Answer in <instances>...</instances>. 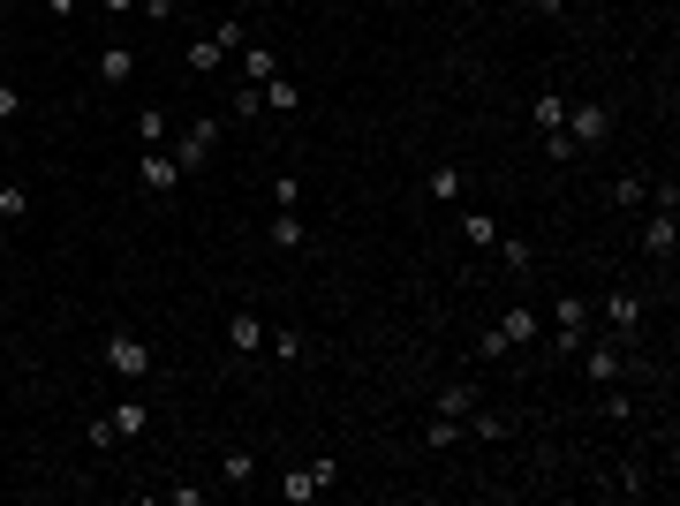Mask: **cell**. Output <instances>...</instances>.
Instances as JSON below:
<instances>
[{
    "mask_svg": "<svg viewBox=\"0 0 680 506\" xmlns=\"http://www.w3.org/2000/svg\"><path fill=\"white\" fill-rule=\"evenodd\" d=\"M212 152H220V121H189L182 136H167V159L182 167V182H189V174H204V167H212Z\"/></svg>",
    "mask_w": 680,
    "mask_h": 506,
    "instance_id": "obj_1",
    "label": "cell"
},
{
    "mask_svg": "<svg viewBox=\"0 0 680 506\" xmlns=\"http://www.w3.org/2000/svg\"><path fill=\"white\" fill-rule=\"evenodd\" d=\"M582 378L590 386H620L628 378V348L620 340H582Z\"/></svg>",
    "mask_w": 680,
    "mask_h": 506,
    "instance_id": "obj_2",
    "label": "cell"
},
{
    "mask_svg": "<svg viewBox=\"0 0 680 506\" xmlns=\"http://www.w3.org/2000/svg\"><path fill=\"white\" fill-rule=\"evenodd\" d=\"M552 318H560V355H582V340H590L597 303H590V295H560V303H552Z\"/></svg>",
    "mask_w": 680,
    "mask_h": 506,
    "instance_id": "obj_3",
    "label": "cell"
},
{
    "mask_svg": "<svg viewBox=\"0 0 680 506\" xmlns=\"http://www.w3.org/2000/svg\"><path fill=\"white\" fill-rule=\"evenodd\" d=\"M106 371L114 378H152V348L136 333H106Z\"/></svg>",
    "mask_w": 680,
    "mask_h": 506,
    "instance_id": "obj_4",
    "label": "cell"
},
{
    "mask_svg": "<svg viewBox=\"0 0 680 506\" xmlns=\"http://www.w3.org/2000/svg\"><path fill=\"white\" fill-rule=\"evenodd\" d=\"M136 182L152 189V197H174V189H182V167L167 159V144H152V152L136 159Z\"/></svg>",
    "mask_w": 680,
    "mask_h": 506,
    "instance_id": "obj_5",
    "label": "cell"
},
{
    "mask_svg": "<svg viewBox=\"0 0 680 506\" xmlns=\"http://www.w3.org/2000/svg\"><path fill=\"white\" fill-rule=\"evenodd\" d=\"M605 325H612V340H635V333H643V295L612 287V295H605Z\"/></svg>",
    "mask_w": 680,
    "mask_h": 506,
    "instance_id": "obj_6",
    "label": "cell"
},
{
    "mask_svg": "<svg viewBox=\"0 0 680 506\" xmlns=\"http://www.w3.org/2000/svg\"><path fill=\"white\" fill-rule=\"evenodd\" d=\"M91 76H99L106 91H121V84L136 76V53L121 46V38H114V46H99V53H91Z\"/></svg>",
    "mask_w": 680,
    "mask_h": 506,
    "instance_id": "obj_7",
    "label": "cell"
},
{
    "mask_svg": "<svg viewBox=\"0 0 680 506\" xmlns=\"http://www.w3.org/2000/svg\"><path fill=\"white\" fill-rule=\"evenodd\" d=\"M567 136H575V144H605V129H612V114L597 99H582V106H567V121H560Z\"/></svg>",
    "mask_w": 680,
    "mask_h": 506,
    "instance_id": "obj_8",
    "label": "cell"
},
{
    "mask_svg": "<svg viewBox=\"0 0 680 506\" xmlns=\"http://www.w3.org/2000/svg\"><path fill=\"white\" fill-rule=\"evenodd\" d=\"M673 250H680L673 212H650V227H643V257H650V265H673Z\"/></svg>",
    "mask_w": 680,
    "mask_h": 506,
    "instance_id": "obj_9",
    "label": "cell"
},
{
    "mask_svg": "<svg viewBox=\"0 0 680 506\" xmlns=\"http://www.w3.org/2000/svg\"><path fill=\"white\" fill-rule=\"evenodd\" d=\"M476 408H484V393H476L469 378H454V386H439V401H431V416H454V423H469Z\"/></svg>",
    "mask_w": 680,
    "mask_h": 506,
    "instance_id": "obj_10",
    "label": "cell"
},
{
    "mask_svg": "<svg viewBox=\"0 0 680 506\" xmlns=\"http://www.w3.org/2000/svg\"><path fill=\"white\" fill-rule=\"evenodd\" d=\"M227 348H235L242 363H250V355H265V325H257L250 310H235V318H227Z\"/></svg>",
    "mask_w": 680,
    "mask_h": 506,
    "instance_id": "obj_11",
    "label": "cell"
},
{
    "mask_svg": "<svg viewBox=\"0 0 680 506\" xmlns=\"http://www.w3.org/2000/svg\"><path fill=\"white\" fill-rule=\"evenodd\" d=\"M272 76H280V53L250 38V46H242V84H272Z\"/></svg>",
    "mask_w": 680,
    "mask_h": 506,
    "instance_id": "obj_12",
    "label": "cell"
},
{
    "mask_svg": "<svg viewBox=\"0 0 680 506\" xmlns=\"http://www.w3.org/2000/svg\"><path fill=\"white\" fill-rule=\"evenodd\" d=\"M167 136H174V114H167V106H144V114H136V144H144V152L167 144Z\"/></svg>",
    "mask_w": 680,
    "mask_h": 506,
    "instance_id": "obj_13",
    "label": "cell"
},
{
    "mask_svg": "<svg viewBox=\"0 0 680 506\" xmlns=\"http://www.w3.org/2000/svg\"><path fill=\"white\" fill-rule=\"evenodd\" d=\"M265 242H272V250H303V212H272Z\"/></svg>",
    "mask_w": 680,
    "mask_h": 506,
    "instance_id": "obj_14",
    "label": "cell"
},
{
    "mask_svg": "<svg viewBox=\"0 0 680 506\" xmlns=\"http://www.w3.org/2000/svg\"><path fill=\"white\" fill-rule=\"evenodd\" d=\"M144 431H152V408H144V401H121L114 408V439H144Z\"/></svg>",
    "mask_w": 680,
    "mask_h": 506,
    "instance_id": "obj_15",
    "label": "cell"
},
{
    "mask_svg": "<svg viewBox=\"0 0 680 506\" xmlns=\"http://www.w3.org/2000/svg\"><path fill=\"white\" fill-rule=\"evenodd\" d=\"M461 439H469V423H454V416H431L424 423V446H431V454H446V446H461Z\"/></svg>",
    "mask_w": 680,
    "mask_h": 506,
    "instance_id": "obj_16",
    "label": "cell"
},
{
    "mask_svg": "<svg viewBox=\"0 0 680 506\" xmlns=\"http://www.w3.org/2000/svg\"><path fill=\"white\" fill-rule=\"evenodd\" d=\"M424 189H431L439 204H454L461 189H469V174H461V167H431V174H424Z\"/></svg>",
    "mask_w": 680,
    "mask_h": 506,
    "instance_id": "obj_17",
    "label": "cell"
},
{
    "mask_svg": "<svg viewBox=\"0 0 680 506\" xmlns=\"http://www.w3.org/2000/svg\"><path fill=\"white\" fill-rule=\"evenodd\" d=\"M612 491H620V499H643V491H650V469H643V461H620V469H612Z\"/></svg>",
    "mask_w": 680,
    "mask_h": 506,
    "instance_id": "obj_18",
    "label": "cell"
},
{
    "mask_svg": "<svg viewBox=\"0 0 680 506\" xmlns=\"http://www.w3.org/2000/svg\"><path fill=\"white\" fill-rule=\"evenodd\" d=\"M0 220H8V227L31 220V189H23V182H0Z\"/></svg>",
    "mask_w": 680,
    "mask_h": 506,
    "instance_id": "obj_19",
    "label": "cell"
},
{
    "mask_svg": "<svg viewBox=\"0 0 680 506\" xmlns=\"http://www.w3.org/2000/svg\"><path fill=\"white\" fill-rule=\"evenodd\" d=\"M295 106H303V91H295L288 76H272L265 84V114H295Z\"/></svg>",
    "mask_w": 680,
    "mask_h": 506,
    "instance_id": "obj_20",
    "label": "cell"
},
{
    "mask_svg": "<svg viewBox=\"0 0 680 506\" xmlns=\"http://www.w3.org/2000/svg\"><path fill=\"white\" fill-rule=\"evenodd\" d=\"M280 499H288V506H310V499H318V484H310V469H288V476H280Z\"/></svg>",
    "mask_w": 680,
    "mask_h": 506,
    "instance_id": "obj_21",
    "label": "cell"
},
{
    "mask_svg": "<svg viewBox=\"0 0 680 506\" xmlns=\"http://www.w3.org/2000/svg\"><path fill=\"white\" fill-rule=\"evenodd\" d=\"M499 333H507L514 348H522V340H537V310H507V318H499Z\"/></svg>",
    "mask_w": 680,
    "mask_h": 506,
    "instance_id": "obj_22",
    "label": "cell"
},
{
    "mask_svg": "<svg viewBox=\"0 0 680 506\" xmlns=\"http://www.w3.org/2000/svg\"><path fill=\"white\" fill-rule=\"evenodd\" d=\"M220 476H227V484H257V461H250V446H235V454L220 461Z\"/></svg>",
    "mask_w": 680,
    "mask_h": 506,
    "instance_id": "obj_23",
    "label": "cell"
},
{
    "mask_svg": "<svg viewBox=\"0 0 680 506\" xmlns=\"http://www.w3.org/2000/svg\"><path fill=\"white\" fill-rule=\"evenodd\" d=\"M265 114V84H235V121H257Z\"/></svg>",
    "mask_w": 680,
    "mask_h": 506,
    "instance_id": "obj_24",
    "label": "cell"
},
{
    "mask_svg": "<svg viewBox=\"0 0 680 506\" xmlns=\"http://www.w3.org/2000/svg\"><path fill=\"white\" fill-rule=\"evenodd\" d=\"M272 212H303V182H295V174L272 182Z\"/></svg>",
    "mask_w": 680,
    "mask_h": 506,
    "instance_id": "obj_25",
    "label": "cell"
},
{
    "mask_svg": "<svg viewBox=\"0 0 680 506\" xmlns=\"http://www.w3.org/2000/svg\"><path fill=\"white\" fill-rule=\"evenodd\" d=\"M597 416H605V423H628V393H620V386H597Z\"/></svg>",
    "mask_w": 680,
    "mask_h": 506,
    "instance_id": "obj_26",
    "label": "cell"
},
{
    "mask_svg": "<svg viewBox=\"0 0 680 506\" xmlns=\"http://www.w3.org/2000/svg\"><path fill=\"white\" fill-rule=\"evenodd\" d=\"M182 61H189V68H197V76H212V68H220V61H227V53H220V46H212V38H197V46H189V53H182Z\"/></svg>",
    "mask_w": 680,
    "mask_h": 506,
    "instance_id": "obj_27",
    "label": "cell"
},
{
    "mask_svg": "<svg viewBox=\"0 0 680 506\" xmlns=\"http://www.w3.org/2000/svg\"><path fill=\"white\" fill-rule=\"evenodd\" d=\"M560 121H567V99L560 91H537V129H560Z\"/></svg>",
    "mask_w": 680,
    "mask_h": 506,
    "instance_id": "obj_28",
    "label": "cell"
},
{
    "mask_svg": "<svg viewBox=\"0 0 680 506\" xmlns=\"http://www.w3.org/2000/svg\"><path fill=\"white\" fill-rule=\"evenodd\" d=\"M461 235H469V242H499V220H492V212H461Z\"/></svg>",
    "mask_w": 680,
    "mask_h": 506,
    "instance_id": "obj_29",
    "label": "cell"
},
{
    "mask_svg": "<svg viewBox=\"0 0 680 506\" xmlns=\"http://www.w3.org/2000/svg\"><path fill=\"white\" fill-rule=\"evenodd\" d=\"M650 197V174H620V182H612V204H643Z\"/></svg>",
    "mask_w": 680,
    "mask_h": 506,
    "instance_id": "obj_30",
    "label": "cell"
},
{
    "mask_svg": "<svg viewBox=\"0 0 680 506\" xmlns=\"http://www.w3.org/2000/svg\"><path fill=\"white\" fill-rule=\"evenodd\" d=\"M265 355L272 363H295V355H303V333H265Z\"/></svg>",
    "mask_w": 680,
    "mask_h": 506,
    "instance_id": "obj_31",
    "label": "cell"
},
{
    "mask_svg": "<svg viewBox=\"0 0 680 506\" xmlns=\"http://www.w3.org/2000/svg\"><path fill=\"white\" fill-rule=\"evenodd\" d=\"M212 46H220V53H242V46H250V38H242V16H220V31H212Z\"/></svg>",
    "mask_w": 680,
    "mask_h": 506,
    "instance_id": "obj_32",
    "label": "cell"
},
{
    "mask_svg": "<svg viewBox=\"0 0 680 506\" xmlns=\"http://www.w3.org/2000/svg\"><path fill=\"white\" fill-rule=\"evenodd\" d=\"M537 136H544V159H575V152H582L567 129H537Z\"/></svg>",
    "mask_w": 680,
    "mask_h": 506,
    "instance_id": "obj_33",
    "label": "cell"
},
{
    "mask_svg": "<svg viewBox=\"0 0 680 506\" xmlns=\"http://www.w3.org/2000/svg\"><path fill=\"white\" fill-rule=\"evenodd\" d=\"M476 355H484V363H499V355H514V340H507V333H499V325H492V333L476 340Z\"/></svg>",
    "mask_w": 680,
    "mask_h": 506,
    "instance_id": "obj_34",
    "label": "cell"
},
{
    "mask_svg": "<svg viewBox=\"0 0 680 506\" xmlns=\"http://www.w3.org/2000/svg\"><path fill=\"white\" fill-rule=\"evenodd\" d=\"M469 431H476V439H507V423H499L492 408H476V416H469Z\"/></svg>",
    "mask_w": 680,
    "mask_h": 506,
    "instance_id": "obj_35",
    "label": "cell"
},
{
    "mask_svg": "<svg viewBox=\"0 0 680 506\" xmlns=\"http://www.w3.org/2000/svg\"><path fill=\"white\" fill-rule=\"evenodd\" d=\"M499 250H507V265H514V272L537 265V250H529V242H507V235H499Z\"/></svg>",
    "mask_w": 680,
    "mask_h": 506,
    "instance_id": "obj_36",
    "label": "cell"
},
{
    "mask_svg": "<svg viewBox=\"0 0 680 506\" xmlns=\"http://www.w3.org/2000/svg\"><path fill=\"white\" fill-rule=\"evenodd\" d=\"M650 204H658V212H680V182H650Z\"/></svg>",
    "mask_w": 680,
    "mask_h": 506,
    "instance_id": "obj_37",
    "label": "cell"
},
{
    "mask_svg": "<svg viewBox=\"0 0 680 506\" xmlns=\"http://www.w3.org/2000/svg\"><path fill=\"white\" fill-rule=\"evenodd\" d=\"M136 16H152V23H174V0H136Z\"/></svg>",
    "mask_w": 680,
    "mask_h": 506,
    "instance_id": "obj_38",
    "label": "cell"
},
{
    "mask_svg": "<svg viewBox=\"0 0 680 506\" xmlns=\"http://www.w3.org/2000/svg\"><path fill=\"white\" fill-rule=\"evenodd\" d=\"M16 114H23V91H16V84H0V121H16Z\"/></svg>",
    "mask_w": 680,
    "mask_h": 506,
    "instance_id": "obj_39",
    "label": "cell"
},
{
    "mask_svg": "<svg viewBox=\"0 0 680 506\" xmlns=\"http://www.w3.org/2000/svg\"><path fill=\"white\" fill-rule=\"evenodd\" d=\"M76 8H84V0H46V16H53V23H76Z\"/></svg>",
    "mask_w": 680,
    "mask_h": 506,
    "instance_id": "obj_40",
    "label": "cell"
},
{
    "mask_svg": "<svg viewBox=\"0 0 680 506\" xmlns=\"http://www.w3.org/2000/svg\"><path fill=\"white\" fill-rule=\"evenodd\" d=\"M529 16H544V23H552V16H567V0H529Z\"/></svg>",
    "mask_w": 680,
    "mask_h": 506,
    "instance_id": "obj_41",
    "label": "cell"
},
{
    "mask_svg": "<svg viewBox=\"0 0 680 506\" xmlns=\"http://www.w3.org/2000/svg\"><path fill=\"white\" fill-rule=\"evenodd\" d=\"M91 8H99V16H114V23H121V16H129V8H136V0H91Z\"/></svg>",
    "mask_w": 680,
    "mask_h": 506,
    "instance_id": "obj_42",
    "label": "cell"
}]
</instances>
